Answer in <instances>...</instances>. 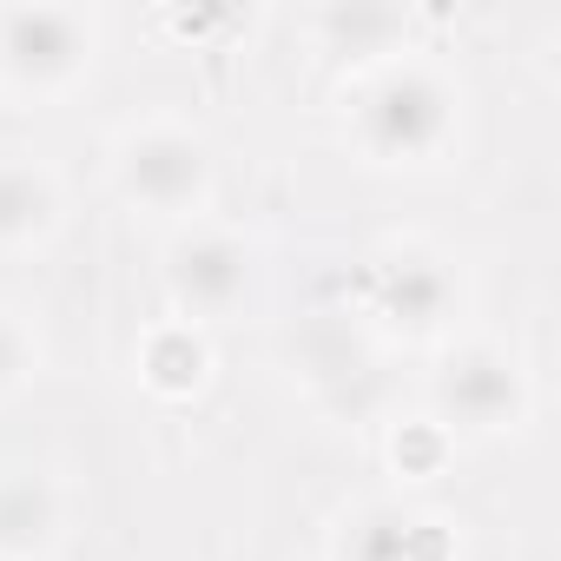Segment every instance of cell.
<instances>
[{
	"instance_id": "6da1fadb",
	"label": "cell",
	"mask_w": 561,
	"mask_h": 561,
	"mask_svg": "<svg viewBox=\"0 0 561 561\" xmlns=\"http://www.w3.org/2000/svg\"><path fill=\"white\" fill-rule=\"evenodd\" d=\"M344 146L377 172H436L462 146V87L430 54H390L344 80Z\"/></svg>"
},
{
	"instance_id": "7a4b0ae2",
	"label": "cell",
	"mask_w": 561,
	"mask_h": 561,
	"mask_svg": "<svg viewBox=\"0 0 561 561\" xmlns=\"http://www.w3.org/2000/svg\"><path fill=\"white\" fill-rule=\"evenodd\" d=\"M462 298L456 257L430 238H383L351 264V324L383 344H449Z\"/></svg>"
},
{
	"instance_id": "3957f363",
	"label": "cell",
	"mask_w": 561,
	"mask_h": 561,
	"mask_svg": "<svg viewBox=\"0 0 561 561\" xmlns=\"http://www.w3.org/2000/svg\"><path fill=\"white\" fill-rule=\"evenodd\" d=\"M106 185L126 211L159 225H198L218 198V152L179 113H139L106 146Z\"/></svg>"
},
{
	"instance_id": "277c9868",
	"label": "cell",
	"mask_w": 561,
	"mask_h": 561,
	"mask_svg": "<svg viewBox=\"0 0 561 561\" xmlns=\"http://www.w3.org/2000/svg\"><path fill=\"white\" fill-rule=\"evenodd\" d=\"M423 416L449 443H508L535 423V370L502 337H449L430 357Z\"/></svg>"
},
{
	"instance_id": "5b68a950",
	"label": "cell",
	"mask_w": 561,
	"mask_h": 561,
	"mask_svg": "<svg viewBox=\"0 0 561 561\" xmlns=\"http://www.w3.org/2000/svg\"><path fill=\"white\" fill-rule=\"evenodd\" d=\"M106 27L93 8H60V0H14L0 8V93L21 106L73 100L100 67Z\"/></svg>"
},
{
	"instance_id": "8992f818",
	"label": "cell",
	"mask_w": 561,
	"mask_h": 561,
	"mask_svg": "<svg viewBox=\"0 0 561 561\" xmlns=\"http://www.w3.org/2000/svg\"><path fill=\"white\" fill-rule=\"evenodd\" d=\"M251 277H257V251L251 238H238L231 225H179L159 251V285L179 324H225L231 311H244L251 298Z\"/></svg>"
},
{
	"instance_id": "52a82bcc",
	"label": "cell",
	"mask_w": 561,
	"mask_h": 561,
	"mask_svg": "<svg viewBox=\"0 0 561 561\" xmlns=\"http://www.w3.org/2000/svg\"><path fill=\"white\" fill-rule=\"evenodd\" d=\"M324 561H462V535L443 508L416 495H364L337 508Z\"/></svg>"
},
{
	"instance_id": "ba28073f",
	"label": "cell",
	"mask_w": 561,
	"mask_h": 561,
	"mask_svg": "<svg viewBox=\"0 0 561 561\" xmlns=\"http://www.w3.org/2000/svg\"><path fill=\"white\" fill-rule=\"evenodd\" d=\"M73 528V489L47 462H0V561H47Z\"/></svg>"
},
{
	"instance_id": "9c48e42d",
	"label": "cell",
	"mask_w": 561,
	"mask_h": 561,
	"mask_svg": "<svg viewBox=\"0 0 561 561\" xmlns=\"http://www.w3.org/2000/svg\"><path fill=\"white\" fill-rule=\"evenodd\" d=\"M67 225V185L34 152H0V257H41Z\"/></svg>"
},
{
	"instance_id": "30bf717a",
	"label": "cell",
	"mask_w": 561,
	"mask_h": 561,
	"mask_svg": "<svg viewBox=\"0 0 561 561\" xmlns=\"http://www.w3.org/2000/svg\"><path fill=\"white\" fill-rule=\"evenodd\" d=\"M133 377L146 397L159 403H192L205 397L211 383V337L198 324H179V318H159L139 344H133Z\"/></svg>"
},
{
	"instance_id": "8fae6325",
	"label": "cell",
	"mask_w": 561,
	"mask_h": 561,
	"mask_svg": "<svg viewBox=\"0 0 561 561\" xmlns=\"http://www.w3.org/2000/svg\"><path fill=\"white\" fill-rule=\"evenodd\" d=\"M311 34L324 54L370 67V60H390V54H410V14L403 8H370V0H337V8H318L311 14Z\"/></svg>"
},
{
	"instance_id": "7c38bea8",
	"label": "cell",
	"mask_w": 561,
	"mask_h": 561,
	"mask_svg": "<svg viewBox=\"0 0 561 561\" xmlns=\"http://www.w3.org/2000/svg\"><path fill=\"white\" fill-rule=\"evenodd\" d=\"M41 364H47V344H41L34 318L14 311V305H0V403L21 397L41 377Z\"/></svg>"
},
{
	"instance_id": "4fadbf2b",
	"label": "cell",
	"mask_w": 561,
	"mask_h": 561,
	"mask_svg": "<svg viewBox=\"0 0 561 561\" xmlns=\"http://www.w3.org/2000/svg\"><path fill=\"white\" fill-rule=\"evenodd\" d=\"M456 456V443L430 423V416H410V423H397L390 430V469L397 476H410V482H430V476H443V462Z\"/></svg>"
},
{
	"instance_id": "5bb4252c",
	"label": "cell",
	"mask_w": 561,
	"mask_h": 561,
	"mask_svg": "<svg viewBox=\"0 0 561 561\" xmlns=\"http://www.w3.org/2000/svg\"><path fill=\"white\" fill-rule=\"evenodd\" d=\"M238 21H244V14H231V8H192V14H185V8H172V14H159V27H165V34H179V41H192V47H198V41H211V34H231Z\"/></svg>"
}]
</instances>
